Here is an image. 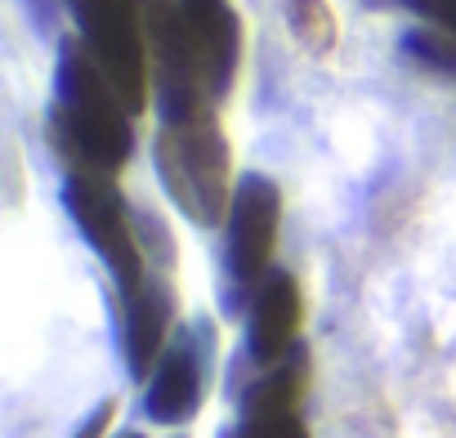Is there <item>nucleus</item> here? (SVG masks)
I'll use <instances>...</instances> for the list:
<instances>
[{"instance_id": "f257e3e1", "label": "nucleus", "mask_w": 456, "mask_h": 438, "mask_svg": "<svg viewBox=\"0 0 456 438\" xmlns=\"http://www.w3.org/2000/svg\"><path fill=\"white\" fill-rule=\"evenodd\" d=\"M130 108L103 77V68L90 59L81 41L59 45L54 63V103H50V139L63 152L68 170H99L117 174L134 152Z\"/></svg>"}, {"instance_id": "f03ea898", "label": "nucleus", "mask_w": 456, "mask_h": 438, "mask_svg": "<svg viewBox=\"0 0 456 438\" xmlns=\"http://www.w3.org/2000/svg\"><path fill=\"white\" fill-rule=\"evenodd\" d=\"M152 166L166 197L197 229H215L233 206V152L215 117L161 126L152 143Z\"/></svg>"}, {"instance_id": "7ed1b4c3", "label": "nucleus", "mask_w": 456, "mask_h": 438, "mask_svg": "<svg viewBox=\"0 0 456 438\" xmlns=\"http://www.w3.org/2000/svg\"><path fill=\"white\" fill-rule=\"evenodd\" d=\"M77 23V41L103 68L121 103L139 117L148 108L152 85V50H148V19L134 0H63Z\"/></svg>"}, {"instance_id": "20e7f679", "label": "nucleus", "mask_w": 456, "mask_h": 438, "mask_svg": "<svg viewBox=\"0 0 456 438\" xmlns=\"http://www.w3.org/2000/svg\"><path fill=\"white\" fill-rule=\"evenodd\" d=\"M63 206L72 215V224L81 229V238L90 242V251L108 264L117 291H134L148 273L143 247H139V229L134 215L126 206V197L117 192L112 174L99 170H68L63 179Z\"/></svg>"}, {"instance_id": "39448f33", "label": "nucleus", "mask_w": 456, "mask_h": 438, "mask_svg": "<svg viewBox=\"0 0 456 438\" xmlns=\"http://www.w3.org/2000/svg\"><path fill=\"white\" fill-rule=\"evenodd\" d=\"M148 50H152V81H157L161 126L215 117L219 99L206 81V68H201L197 45L188 36L179 0H148Z\"/></svg>"}, {"instance_id": "423d86ee", "label": "nucleus", "mask_w": 456, "mask_h": 438, "mask_svg": "<svg viewBox=\"0 0 456 438\" xmlns=\"http://www.w3.org/2000/svg\"><path fill=\"white\" fill-rule=\"evenodd\" d=\"M228 242H224V264L228 278L242 291H256V282L273 264L278 247V224H282V192L269 174H242L233 188V206H228Z\"/></svg>"}, {"instance_id": "0eeeda50", "label": "nucleus", "mask_w": 456, "mask_h": 438, "mask_svg": "<svg viewBox=\"0 0 456 438\" xmlns=\"http://www.w3.org/2000/svg\"><path fill=\"white\" fill-rule=\"evenodd\" d=\"M210 358H215L210 322L183 327V331L166 345L161 362H157L152 376H148L143 420H152V425H188V420L201 411Z\"/></svg>"}, {"instance_id": "6e6552de", "label": "nucleus", "mask_w": 456, "mask_h": 438, "mask_svg": "<svg viewBox=\"0 0 456 438\" xmlns=\"http://www.w3.org/2000/svg\"><path fill=\"white\" fill-rule=\"evenodd\" d=\"M300 318H305L300 282L287 269H269L256 282V291H251V309H247V358L260 371L273 367V362H282L300 345Z\"/></svg>"}, {"instance_id": "1a4fd4ad", "label": "nucleus", "mask_w": 456, "mask_h": 438, "mask_svg": "<svg viewBox=\"0 0 456 438\" xmlns=\"http://www.w3.org/2000/svg\"><path fill=\"white\" fill-rule=\"evenodd\" d=\"M170 322H175V291H170L166 273L148 269L143 282L121 296V349H126V367L139 385L161 362L166 340H170Z\"/></svg>"}, {"instance_id": "9d476101", "label": "nucleus", "mask_w": 456, "mask_h": 438, "mask_svg": "<svg viewBox=\"0 0 456 438\" xmlns=\"http://www.w3.org/2000/svg\"><path fill=\"white\" fill-rule=\"evenodd\" d=\"M179 5H183V23L197 45V59L206 68V81L215 99H224L233 90L238 63H242V19L228 0H179Z\"/></svg>"}, {"instance_id": "9b49d317", "label": "nucleus", "mask_w": 456, "mask_h": 438, "mask_svg": "<svg viewBox=\"0 0 456 438\" xmlns=\"http://www.w3.org/2000/svg\"><path fill=\"white\" fill-rule=\"evenodd\" d=\"M287 19H291V32L300 36L305 50L314 54H327L336 50V14L327 0H287Z\"/></svg>"}, {"instance_id": "f8f14e48", "label": "nucleus", "mask_w": 456, "mask_h": 438, "mask_svg": "<svg viewBox=\"0 0 456 438\" xmlns=\"http://www.w3.org/2000/svg\"><path fill=\"white\" fill-rule=\"evenodd\" d=\"M219 438H309L300 411H238V425L219 429Z\"/></svg>"}, {"instance_id": "ddd939ff", "label": "nucleus", "mask_w": 456, "mask_h": 438, "mask_svg": "<svg viewBox=\"0 0 456 438\" xmlns=\"http://www.w3.org/2000/svg\"><path fill=\"white\" fill-rule=\"evenodd\" d=\"M403 50H407L420 68L456 77V36H447L443 28H416V32H407V36H403Z\"/></svg>"}, {"instance_id": "4468645a", "label": "nucleus", "mask_w": 456, "mask_h": 438, "mask_svg": "<svg viewBox=\"0 0 456 438\" xmlns=\"http://www.w3.org/2000/svg\"><path fill=\"white\" fill-rule=\"evenodd\" d=\"M403 5L429 28H443L447 36H456V0H403Z\"/></svg>"}, {"instance_id": "2eb2a0df", "label": "nucleus", "mask_w": 456, "mask_h": 438, "mask_svg": "<svg viewBox=\"0 0 456 438\" xmlns=\"http://www.w3.org/2000/svg\"><path fill=\"white\" fill-rule=\"evenodd\" d=\"M112 416H117V398L99 402V407H94V416H90V420H86V425H81L72 438H103V434H108V425H112Z\"/></svg>"}, {"instance_id": "dca6fc26", "label": "nucleus", "mask_w": 456, "mask_h": 438, "mask_svg": "<svg viewBox=\"0 0 456 438\" xmlns=\"http://www.w3.org/2000/svg\"><path fill=\"white\" fill-rule=\"evenodd\" d=\"M117 438H143V434H139V429H126V434H117Z\"/></svg>"}]
</instances>
